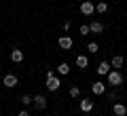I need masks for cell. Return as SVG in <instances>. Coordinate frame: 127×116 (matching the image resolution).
Masks as SVG:
<instances>
[{"instance_id":"obj_1","label":"cell","mask_w":127,"mask_h":116,"mask_svg":"<svg viewBox=\"0 0 127 116\" xmlns=\"http://www.w3.org/2000/svg\"><path fill=\"white\" fill-rule=\"evenodd\" d=\"M106 82H108L110 87H119L123 85V74L119 70H110L108 74H106Z\"/></svg>"},{"instance_id":"obj_2","label":"cell","mask_w":127,"mask_h":116,"mask_svg":"<svg viewBox=\"0 0 127 116\" xmlns=\"http://www.w3.org/2000/svg\"><path fill=\"white\" fill-rule=\"evenodd\" d=\"M45 85H47V89H49V91H57L59 87H62V82H59V78L55 76L53 70L47 72V82H45Z\"/></svg>"},{"instance_id":"obj_3","label":"cell","mask_w":127,"mask_h":116,"mask_svg":"<svg viewBox=\"0 0 127 116\" xmlns=\"http://www.w3.org/2000/svg\"><path fill=\"white\" fill-rule=\"evenodd\" d=\"M81 13L83 15H93L95 13V4L91 2V0H83L81 2Z\"/></svg>"},{"instance_id":"obj_4","label":"cell","mask_w":127,"mask_h":116,"mask_svg":"<svg viewBox=\"0 0 127 116\" xmlns=\"http://www.w3.org/2000/svg\"><path fill=\"white\" fill-rule=\"evenodd\" d=\"M91 93L93 95H104L106 93V82H93V85H91Z\"/></svg>"},{"instance_id":"obj_5","label":"cell","mask_w":127,"mask_h":116,"mask_svg":"<svg viewBox=\"0 0 127 116\" xmlns=\"http://www.w3.org/2000/svg\"><path fill=\"white\" fill-rule=\"evenodd\" d=\"M32 103L36 106V110H45L47 108V97L45 95H36V97H32Z\"/></svg>"},{"instance_id":"obj_6","label":"cell","mask_w":127,"mask_h":116,"mask_svg":"<svg viewBox=\"0 0 127 116\" xmlns=\"http://www.w3.org/2000/svg\"><path fill=\"white\" fill-rule=\"evenodd\" d=\"M89 32H91V34H102V32H104V23L97 21V19L91 21V23H89Z\"/></svg>"},{"instance_id":"obj_7","label":"cell","mask_w":127,"mask_h":116,"mask_svg":"<svg viewBox=\"0 0 127 116\" xmlns=\"http://www.w3.org/2000/svg\"><path fill=\"white\" fill-rule=\"evenodd\" d=\"M17 82H19V80H17V76H15V74H6L2 85H4L6 89H13V87H17Z\"/></svg>"},{"instance_id":"obj_8","label":"cell","mask_w":127,"mask_h":116,"mask_svg":"<svg viewBox=\"0 0 127 116\" xmlns=\"http://www.w3.org/2000/svg\"><path fill=\"white\" fill-rule=\"evenodd\" d=\"M112 112H114V116H125V114H127V106L117 101V103L112 106Z\"/></svg>"},{"instance_id":"obj_9","label":"cell","mask_w":127,"mask_h":116,"mask_svg":"<svg viewBox=\"0 0 127 116\" xmlns=\"http://www.w3.org/2000/svg\"><path fill=\"white\" fill-rule=\"evenodd\" d=\"M11 61L21 63V61H23V51H21V49H13V51H11Z\"/></svg>"},{"instance_id":"obj_10","label":"cell","mask_w":127,"mask_h":116,"mask_svg":"<svg viewBox=\"0 0 127 116\" xmlns=\"http://www.w3.org/2000/svg\"><path fill=\"white\" fill-rule=\"evenodd\" d=\"M110 70H112V66H110L108 61H100V66H97V74L100 76H106Z\"/></svg>"},{"instance_id":"obj_11","label":"cell","mask_w":127,"mask_h":116,"mask_svg":"<svg viewBox=\"0 0 127 116\" xmlns=\"http://www.w3.org/2000/svg\"><path fill=\"white\" fill-rule=\"evenodd\" d=\"M78 106H81V112H91L95 103L91 101V99H81V103H78Z\"/></svg>"},{"instance_id":"obj_12","label":"cell","mask_w":127,"mask_h":116,"mask_svg":"<svg viewBox=\"0 0 127 116\" xmlns=\"http://www.w3.org/2000/svg\"><path fill=\"white\" fill-rule=\"evenodd\" d=\"M57 45L62 46V49H72V38H70V36H62L57 40Z\"/></svg>"},{"instance_id":"obj_13","label":"cell","mask_w":127,"mask_h":116,"mask_svg":"<svg viewBox=\"0 0 127 116\" xmlns=\"http://www.w3.org/2000/svg\"><path fill=\"white\" fill-rule=\"evenodd\" d=\"M110 66H112V70H121L123 68V55H114L112 61H110Z\"/></svg>"},{"instance_id":"obj_14","label":"cell","mask_w":127,"mask_h":116,"mask_svg":"<svg viewBox=\"0 0 127 116\" xmlns=\"http://www.w3.org/2000/svg\"><path fill=\"white\" fill-rule=\"evenodd\" d=\"M57 74H62V76H66V74H70V63H66V61H62L57 66Z\"/></svg>"},{"instance_id":"obj_15","label":"cell","mask_w":127,"mask_h":116,"mask_svg":"<svg viewBox=\"0 0 127 116\" xmlns=\"http://www.w3.org/2000/svg\"><path fill=\"white\" fill-rule=\"evenodd\" d=\"M74 63H76V68H87V66H89V59H87L85 55H78Z\"/></svg>"},{"instance_id":"obj_16","label":"cell","mask_w":127,"mask_h":116,"mask_svg":"<svg viewBox=\"0 0 127 116\" xmlns=\"http://www.w3.org/2000/svg\"><path fill=\"white\" fill-rule=\"evenodd\" d=\"M95 11H97V13H106V11H108V2H104V0H100V2L95 4Z\"/></svg>"},{"instance_id":"obj_17","label":"cell","mask_w":127,"mask_h":116,"mask_svg":"<svg viewBox=\"0 0 127 116\" xmlns=\"http://www.w3.org/2000/svg\"><path fill=\"white\" fill-rule=\"evenodd\" d=\"M87 51H89V53H97V51H100V45H97V42H89Z\"/></svg>"},{"instance_id":"obj_18","label":"cell","mask_w":127,"mask_h":116,"mask_svg":"<svg viewBox=\"0 0 127 116\" xmlns=\"http://www.w3.org/2000/svg\"><path fill=\"white\" fill-rule=\"evenodd\" d=\"M70 97H81V89H78V87H70Z\"/></svg>"},{"instance_id":"obj_19","label":"cell","mask_w":127,"mask_h":116,"mask_svg":"<svg viewBox=\"0 0 127 116\" xmlns=\"http://www.w3.org/2000/svg\"><path fill=\"white\" fill-rule=\"evenodd\" d=\"M21 103H23V106H30V103H32V97H30V95H23V97H21Z\"/></svg>"},{"instance_id":"obj_20","label":"cell","mask_w":127,"mask_h":116,"mask_svg":"<svg viewBox=\"0 0 127 116\" xmlns=\"http://www.w3.org/2000/svg\"><path fill=\"white\" fill-rule=\"evenodd\" d=\"M78 32H81L83 36H87V34H91V32H89V25H81V27H78Z\"/></svg>"},{"instance_id":"obj_21","label":"cell","mask_w":127,"mask_h":116,"mask_svg":"<svg viewBox=\"0 0 127 116\" xmlns=\"http://www.w3.org/2000/svg\"><path fill=\"white\" fill-rule=\"evenodd\" d=\"M17 116H30V114H28V112H26V110H21V112H19V114H17Z\"/></svg>"}]
</instances>
